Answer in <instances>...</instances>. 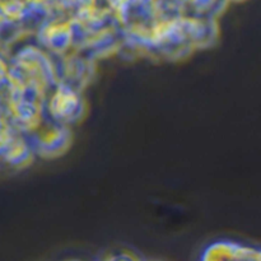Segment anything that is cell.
<instances>
[{
	"mask_svg": "<svg viewBox=\"0 0 261 261\" xmlns=\"http://www.w3.org/2000/svg\"><path fill=\"white\" fill-rule=\"evenodd\" d=\"M195 5V8L198 10H206L209 9V7H212V4L217 2V0H191Z\"/></svg>",
	"mask_w": 261,
	"mask_h": 261,
	"instance_id": "cell-1",
	"label": "cell"
},
{
	"mask_svg": "<svg viewBox=\"0 0 261 261\" xmlns=\"http://www.w3.org/2000/svg\"><path fill=\"white\" fill-rule=\"evenodd\" d=\"M5 74H7V70H5V65L3 64V61L0 60V83H2L3 79H4Z\"/></svg>",
	"mask_w": 261,
	"mask_h": 261,
	"instance_id": "cell-2",
	"label": "cell"
}]
</instances>
